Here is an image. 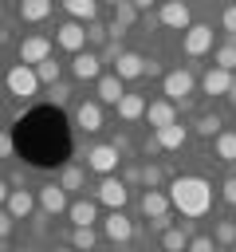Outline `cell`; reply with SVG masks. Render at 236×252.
<instances>
[{"instance_id": "cell-1", "label": "cell", "mask_w": 236, "mask_h": 252, "mask_svg": "<svg viewBox=\"0 0 236 252\" xmlns=\"http://www.w3.org/2000/svg\"><path fill=\"white\" fill-rule=\"evenodd\" d=\"M169 205H173L181 217L197 220V217H205V213L212 209V185H208L205 177H177V181L169 185Z\"/></svg>"}, {"instance_id": "cell-2", "label": "cell", "mask_w": 236, "mask_h": 252, "mask_svg": "<svg viewBox=\"0 0 236 252\" xmlns=\"http://www.w3.org/2000/svg\"><path fill=\"white\" fill-rule=\"evenodd\" d=\"M169 209H173L169 205V193H161V189H146L142 193V213L153 220V228H161V232L169 228Z\"/></svg>"}, {"instance_id": "cell-3", "label": "cell", "mask_w": 236, "mask_h": 252, "mask_svg": "<svg viewBox=\"0 0 236 252\" xmlns=\"http://www.w3.org/2000/svg\"><path fill=\"white\" fill-rule=\"evenodd\" d=\"M4 87L16 94V98H31L35 91H39V79H35V67H28V63H16L12 71H8V79H4Z\"/></svg>"}, {"instance_id": "cell-4", "label": "cell", "mask_w": 236, "mask_h": 252, "mask_svg": "<svg viewBox=\"0 0 236 252\" xmlns=\"http://www.w3.org/2000/svg\"><path fill=\"white\" fill-rule=\"evenodd\" d=\"M193 87H197V79H193V71H185V67L165 71V79H161V91H165L169 102H185V98L193 94Z\"/></svg>"}, {"instance_id": "cell-5", "label": "cell", "mask_w": 236, "mask_h": 252, "mask_svg": "<svg viewBox=\"0 0 236 252\" xmlns=\"http://www.w3.org/2000/svg\"><path fill=\"white\" fill-rule=\"evenodd\" d=\"M87 165H90L94 173L110 177V173L118 169V146H110V142H98V146H90V150H87Z\"/></svg>"}, {"instance_id": "cell-6", "label": "cell", "mask_w": 236, "mask_h": 252, "mask_svg": "<svg viewBox=\"0 0 236 252\" xmlns=\"http://www.w3.org/2000/svg\"><path fill=\"white\" fill-rule=\"evenodd\" d=\"M157 20H161L165 28H173V32H185V28L193 24V12H189L185 0H165L161 12H157Z\"/></svg>"}, {"instance_id": "cell-7", "label": "cell", "mask_w": 236, "mask_h": 252, "mask_svg": "<svg viewBox=\"0 0 236 252\" xmlns=\"http://www.w3.org/2000/svg\"><path fill=\"white\" fill-rule=\"evenodd\" d=\"M55 43H59L63 51L79 55V51L87 47V28H83L79 20H67V24H59V32H55Z\"/></svg>"}, {"instance_id": "cell-8", "label": "cell", "mask_w": 236, "mask_h": 252, "mask_svg": "<svg viewBox=\"0 0 236 252\" xmlns=\"http://www.w3.org/2000/svg\"><path fill=\"white\" fill-rule=\"evenodd\" d=\"M16 55H20V63L35 67V63H43V59L51 55V39H47V35H28V39H20Z\"/></svg>"}, {"instance_id": "cell-9", "label": "cell", "mask_w": 236, "mask_h": 252, "mask_svg": "<svg viewBox=\"0 0 236 252\" xmlns=\"http://www.w3.org/2000/svg\"><path fill=\"white\" fill-rule=\"evenodd\" d=\"M98 205H106V209H126V201H130V189H126V181H118V177H102V185H98Z\"/></svg>"}, {"instance_id": "cell-10", "label": "cell", "mask_w": 236, "mask_h": 252, "mask_svg": "<svg viewBox=\"0 0 236 252\" xmlns=\"http://www.w3.org/2000/svg\"><path fill=\"white\" fill-rule=\"evenodd\" d=\"M102 232H106V240L126 244V240L134 236V220H130L122 209H110V213H106V220H102Z\"/></svg>"}, {"instance_id": "cell-11", "label": "cell", "mask_w": 236, "mask_h": 252, "mask_svg": "<svg viewBox=\"0 0 236 252\" xmlns=\"http://www.w3.org/2000/svg\"><path fill=\"white\" fill-rule=\"evenodd\" d=\"M212 47V28L208 24H189L185 28V55H205Z\"/></svg>"}, {"instance_id": "cell-12", "label": "cell", "mask_w": 236, "mask_h": 252, "mask_svg": "<svg viewBox=\"0 0 236 252\" xmlns=\"http://www.w3.org/2000/svg\"><path fill=\"white\" fill-rule=\"evenodd\" d=\"M35 201H39V209H43V213H51V217L67 213V189H63V185H55V181H51V185H43Z\"/></svg>"}, {"instance_id": "cell-13", "label": "cell", "mask_w": 236, "mask_h": 252, "mask_svg": "<svg viewBox=\"0 0 236 252\" xmlns=\"http://www.w3.org/2000/svg\"><path fill=\"white\" fill-rule=\"evenodd\" d=\"M71 75L83 79V83H87V79H98V75H102V59H98L94 51H79V55L71 59Z\"/></svg>"}, {"instance_id": "cell-14", "label": "cell", "mask_w": 236, "mask_h": 252, "mask_svg": "<svg viewBox=\"0 0 236 252\" xmlns=\"http://www.w3.org/2000/svg\"><path fill=\"white\" fill-rule=\"evenodd\" d=\"M153 130L157 126H169V122H177V110H173V102L169 98H157V102H146V114H142Z\"/></svg>"}, {"instance_id": "cell-15", "label": "cell", "mask_w": 236, "mask_h": 252, "mask_svg": "<svg viewBox=\"0 0 236 252\" xmlns=\"http://www.w3.org/2000/svg\"><path fill=\"white\" fill-rule=\"evenodd\" d=\"M75 126L87 130V134H94V130L102 126V102H79V110H75Z\"/></svg>"}, {"instance_id": "cell-16", "label": "cell", "mask_w": 236, "mask_h": 252, "mask_svg": "<svg viewBox=\"0 0 236 252\" xmlns=\"http://www.w3.org/2000/svg\"><path fill=\"white\" fill-rule=\"evenodd\" d=\"M142 67H146V59L142 55H134V51H122L118 59H114V75L126 83V79H142Z\"/></svg>"}, {"instance_id": "cell-17", "label": "cell", "mask_w": 236, "mask_h": 252, "mask_svg": "<svg viewBox=\"0 0 236 252\" xmlns=\"http://www.w3.org/2000/svg\"><path fill=\"white\" fill-rule=\"evenodd\" d=\"M228 83H232V71H224V67H208L205 79H201V91H205V94H228Z\"/></svg>"}, {"instance_id": "cell-18", "label": "cell", "mask_w": 236, "mask_h": 252, "mask_svg": "<svg viewBox=\"0 0 236 252\" xmlns=\"http://www.w3.org/2000/svg\"><path fill=\"white\" fill-rule=\"evenodd\" d=\"M161 248H165V252H185V248H189V220L169 224V228L161 232Z\"/></svg>"}, {"instance_id": "cell-19", "label": "cell", "mask_w": 236, "mask_h": 252, "mask_svg": "<svg viewBox=\"0 0 236 252\" xmlns=\"http://www.w3.org/2000/svg\"><path fill=\"white\" fill-rule=\"evenodd\" d=\"M94 83H98V102H110V106H118V98L126 94V91H122V79H118V75H98Z\"/></svg>"}, {"instance_id": "cell-20", "label": "cell", "mask_w": 236, "mask_h": 252, "mask_svg": "<svg viewBox=\"0 0 236 252\" xmlns=\"http://www.w3.org/2000/svg\"><path fill=\"white\" fill-rule=\"evenodd\" d=\"M153 138L161 142V150H181L185 146V126L181 122H169V126H157Z\"/></svg>"}, {"instance_id": "cell-21", "label": "cell", "mask_w": 236, "mask_h": 252, "mask_svg": "<svg viewBox=\"0 0 236 252\" xmlns=\"http://www.w3.org/2000/svg\"><path fill=\"white\" fill-rule=\"evenodd\" d=\"M4 209L20 220V217H28V213L35 209V197H31L28 189H12V193H8V201H4Z\"/></svg>"}, {"instance_id": "cell-22", "label": "cell", "mask_w": 236, "mask_h": 252, "mask_svg": "<svg viewBox=\"0 0 236 252\" xmlns=\"http://www.w3.org/2000/svg\"><path fill=\"white\" fill-rule=\"evenodd\" d=\"M67 217H71V224H94L98 220V209H94V201H71L67 205Z\"/></svg>"}, {"instance_id": "cell-23", "label": "cell", "mask_w": 236, "mask_h": 252, "mask_svg": "<svg viewBox=\"0 0 236 252\" xmlns=\"http://www.w3.org/2000/svg\"><path fill=\"white\" fill-rule=\"evenodd\" d=\"M63 8H67V16L79 20V24H90V20L98 16V0H63Z\"/></svg>"}, {"instance_id": "cell-24", "label": "cell", "mask_w": 236, "mask_h": 252, "mask_svg": "<svg viewBox=\"0 0 236 252\" xmlns=\"http://www.w3.org/2000/svg\"><path fill=\"white\" fill-rule=\"evenodd\" d=\"M94 244H98L94 224H75V228H71V248H75V252H90Z\"/></svg>"}, {"instance_id": "cell-25", "label": "cell", "mask_w": 236, "mask_h": 252, "mask_svg": "<svg viewBox=\"0 0 236 252\" xmlns=\"http://www.w3.org/2000/svg\"><path fill=\"white\" fill-rule=\"evenodd\" d=\"M142 114H146V98H142V94H122V98H118V118L134 122V118H142Z\"/></svg>"}, {"instance_id": "cell-26", "label": "cell", "mask_w": 236, "mask_h": 252, "mask_svg": "<svg viewBox=\"0 0 236 252\" xmlns=\"http://www.w3.org/2000/svg\"><path fill=\"white\" fill-rule=\"evenodd\" d=\"M20 16L28 24H39V20L51 16V0H20Z\"/></svg>"}, {"instance_id": "cell-27", "label": "cell", "mask_w": 236, "mask_h": 252, "mask_svg": "<svg viewBox=\"0 0 236 252\" xmlns=\"http://www.w3.org/2000/svg\"><path fill=\"white\" fill-rule=\"evenodd\" d=\"M216 158H220V161H236V134H232V130L216 134Z\"/></svg>"}, {"instance_id": "cell-28", "label": "cell", "mask_w": 236, "mask_h": 252, "mask_svg": "<svg viewBox=\"0 0 236 252\" xmlns=\"http://www.w3.org/2000/svg\"><path fill=\"white\" fill-rule=\"evenodd\" d=\"M59 185H63V189H83V185H87V173H83L79 165H67V169L59 173Z\"/></svg>"}, {"instance_id": "cell-29", "label": "cell", "mask_w": 236, "mask_h": 252, "mask_svg": "<svg viewBox=\"0 0 236 252\" xmlns=\"http://www.w3.org/2000/svg\"><path fill=\"white\" fill-rule=\"evenodd\" d=\"M216 67L236 71V39H228V43H220V47H216Z\"/></svg>"}, {"instance_id": "cell-30", "label": "cell", "mask_w": 236, "mask_h": 252, "mask_svg": "<svg viewBox=\"0 0 236 252\" xmlns=\"http://www.w3.org/2000/svg\"><path fill=\"white\" fill-rule=\"evenodd\" d=\"M35 79H39V83H59V63L47 55L43 63H35Z\"/></svg>"}, {"instance_id": "cell-31", "label": "cell", "mask_w": 236, "mask_h": 252, "mask_svg": "<svg viewBox=\"0 0 236 252\" xmlns=\"http://www.w3.org/2000/svg\"><path fill=\"white\" fill-rule=\"evenodd\" d=\"M197 134H205V138L220 134V114H201L197 118Z\"/></svg>"}, {"instance_id": "cell-32", "label": "cell", "mask_w": 236, "mask_h": 252, "mask_svg": "<svg viewBox=\"0 0 236 252\" xmlns=\"http://www.w3.org/2000/svg\"><path fill=\"white\" fill-rule=\"evenodd\" d=\"M142 181H146V189H161V181H165V169L149 161V165L142 169Z\"/></svg>"}, {"instance_id": "cell-33", "label": "cell", "mask_w": 236, "mask_h": 252, "mask_svg": "<svg viewBox=\"0 0 236 252\" xmlns=\"http://www.w3.org/2000/svg\"><path fill=\"white\" fill-rule=\"evenodd\" d=\"M212 232H216V240H220V244H236V220H216V228H212Z\"/></svg>"}, {"instance_id": "cell-34", "label": "cell", "mask_w": 236, "mask_h": 252, "mask_svg": "<svg viewBox=\"0 0 236 252\" xmlns=\"http://www.w3.org/2000/svg\"><path fill=\"white\" fill-rule=\"evenodd\" d=\"M185 252H212V236H189Z\"/></svg>"}, {"instance_id": "cell-35", "label": "cell", "mask_w": 236, "mask_h": 252, "mask_svg": "<svg viewBox=\"0 0 236 252\" xmlns=\"http://www.w3.org/2000/svg\"><path fill=\"white\" fill-rule=\"evenodd\" d=\"M220 24H224V32H228V39H236V4H232V8H224V16H220Z\"/></svg>"}, {"instance_id": "cell-36", "label": "cell", "mask_w": 236, "mask_h": 252, "mask_svg": "<svg viewBox=\"0 0 236 252\" xmlns=\"http://www.w3.org/2000/svg\"><path fill=\"white\" fill-rule=\"evenodd\" d=\"M118 55H122V43H118V39H110V43L102 47V55H98V59H102V63H114Z\"/></svg>"}, {"instance_id": "cell-37", "label": "cell", "mask_w": 236, "mask_h": 252, "mask_svg": "<svg viewBox=\"0 0 236 252\" xmlns=\"http://www.w3.org/2000/svg\"><path fill=\"white\" fill-rule=\"evenodd\" d=\"M87 39H94V43H98V39H106V28L90 20V24H87Z\"/></svg>"}, {"instance_id": "cell-38", "label": "cell", "mask_w": 236, "mask_h": 252, "mask_svg": "<svg viewBox=\"0 0 236 252\" xmlns=\"http://www.w3.org/2000/svg\"><path fill=\"white\" fill-rule=\"evenodd\" d=\"M12 220H16V217H12L8 209H0V240H4L8 232H12Z\"/></svg>"}, {"instance_id": "cell-39", "label": "cell", "mask_w": 236, "mask_h": 252, "mask_svg": "<svg viewBox=\"0 0 236 252\" xmlns=\"http://www.w3.org/2000/svg\"><path fill=\"white\" fill-rule=\"evenodd\" d=\"M67 94H71V91H67L63 83H51V98H55V102H67Z\"/></svg>"}, {"instance_id": "cell-40", "label": "cell", "mask_w": 236, "mask_h": 252, "mask_svg": "<svg viewBox=\"0 0 236 252\" xmlns=\"http://www.w3.org/2000/svg\"><path fill=\"white\" fill-rule=\"evenodd\" d=\"M224 201H228V205H236V177H228V181H224Z\"/></svg>"}, {"instance_id": "cell-41", "label": "cell", "mask_w": 236, "mask_h": 252, "mask_svg": "<svg viewBox=\"0 0 236 252\" xmlns=\"http://www.w3.org/2000/svg\"><path fill=\"white\" fill-rule=\"evenodd\" d=\"M153 75H161V67H157L153 59H146V67H142V79H153Z\"/></svg>"}, {"instance_id": "cell-42", "label": "cell", "mask_w": 236, "mask_h": 252, "mask_svg": "<svg viewBox=\"0 0 236 252\" xmlns=\"http://www.w3.org/2000/svg\"><path fill=\"white\" fill-rule=\"evenodd\" d=\"M8 154H12V134L0 130V158H8Z\"/></svg>"}, {"instance_id": "cell-43", "label": "cell", "mask_w": 236, "mask_h": 252, "mask_svg": "<svg viewBox=\"0 0 236 252\" xmlns=\"http://www.w3.org/2000/svg\"><path fill=\"white\" fill-rule=\"evenodd\" d=\"M142 150H146V154H161V142H157V138H146V146H142Z\"/></svg>"}, {"instance_id": "cell-44", "label": "cell", "mask_w": 236, "mask_h": 252, "mask_svg": "<svg viewBox=\"0 0 236 252\" xmlns=\"http://www.w3.org/2000/svg\"><path fill=\"white\" fill-rule=\"evenodd\" d=\"M228 102H236V71H232V83H228V94H224Z\"/></svg>"}, {"instance_id": "cell-45", "label": "cell", "mask_w": 236, "mask_h": 252, "mask_svg": "<svg viewBox=\"0 0 236 252\" xmlns=\"http://www.w3.org/2000/svg\"><path fill=\"white\" fill-rule=\"evenodd\" d=\"M130 4H134V8H138V12H142V8H149V4H153V0H130Z\"/></svg>"}, {"instance_id": "cell-46", "label": "cell", "mask_w": 236, "mask_h": 252, "mask_svg": "<svg viewBox=\"0 0 236 252\" xmlns=\"http://www.w3.org/2000/svg\"><path fill=\"white\" fill-rule=\"evenodd\" d=\"M8 193H12V189H8V185H4V181H0V205H4V201H8Z\"/></svg>"}, {"instance_id": "cell-47", "label": "cell", "mask_w": 236, "mask_h": 252, "mask_svg": "<svg viewBox=\"0 0 236 252\" xmlns=\"http://www.w3.org/2000/svg\"><path fill=\"white\" fill-rule=\"evenodd\" d=\"M55 252H75V248H55Z\"/></svg>"}, {"instance_id": "cell-48", "label": "cell", "mask_w": 236, "mask_h": 252, "mask_svg": "<svg viewBox=\"0 0 236 252\" xmlns=\"http://www.w3.org/2000/svg\"><path fill=\"white\" fill-rule=\"evenodd\" d=\"M106 4H118V0H106Z\"/></svg>"}]
</instances>
